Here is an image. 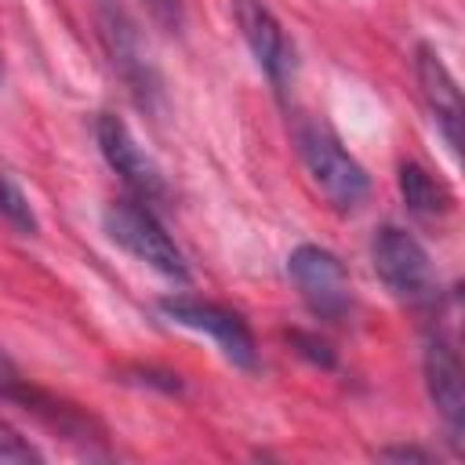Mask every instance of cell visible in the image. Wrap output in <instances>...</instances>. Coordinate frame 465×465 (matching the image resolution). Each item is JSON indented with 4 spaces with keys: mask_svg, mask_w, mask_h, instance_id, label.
Listing matches in <instances>:
<instances>
[{
    "mask_svg": "<svg viewBox=\"0 0 465 465\" xmlns=\"http://www.w3.org/2000/svg\"><path fill=\"white\" fill-rule=\"evenodd\" d=\"M87 15H91V25L105 51L109 69L120 76V84L127 87L134 105L145 113H156L163 84H160V69L149 54V44H145L134 15L120 0H87Z\"/></svg>",
    "mask_w": 465,
    "mask_h": 465,
    "instance_id": "cell-1",
    "label": "cell"
},
{
    "mask_svg": "<svg viewBox=\"0 0 465 465\" xmlns=\"http://www.w3.org/2000/svg\"><path fill=\"white\" fill-rule=\"evenodd\" d=\"M294 145L312 189L341 214H352L371 196V174L363 163L338 142V134L323 120H298Z\"/></svg>",
    "mask_w": 465,
    "mask_h": 465,
    "instance_id": "cell-2",
    "label": "cell"
},
{
    "mask_svg": "<svg viewBox=\"0 0 465 465\" xmlns=\"http://www.w3.org/2000/svg\"><path fill=\"white\" fill-rule=\"evenodd\" d=\"M102 229H105V236L120 251H127L142 265L156 269L160 276H167L174 283H189L185 254L171 240V232L160 225V218L153 214L149 203H142V200H116V203H109L102 211Z\"/></svg>",
    "mask_w": 465,
    "mask_h": 465,
    "instance_id": "cell-3",
    "label": "cell"
},
{
    "mask_svg": "<svg viewBox=\"0 0 465 465\" xmlns=\"http://www.w3.org/2000/svg\"><path fill=\"white\" fill-rule=\"evenodd\" d=\"M371 265L385 291L407 305H429L440 294V280L429 251L400 225H378L371 236Z\"/></svg>",
    "mask_w": 465,
    "mask_h": 465,
    "instance_id": "cell-4",
    "label": "cell"
},
{
    "mask_svg": "<svg viewBox=\"0 0 465 465\" xmlns=\"http://www.w3.org/2000/svg\"><path fill=\"white\" fill-rule=\"evenodd\" d=\"M287 280L294 283L298 298L309 305L312 316L331 320V323L349 320L356 298H352L349 272L334 251L320 243H298L287 254Z\"/></svg>",
    "mask_w": 465,
    "mask_h": 465,
    "instance_id": "cell-5",
    "label": "cell"
},
{
    "mask_svg": "<svg viewBox=\"0 0 465 465\" xmlns=\"http://www.w3.org/2000/svg\"><path fill=\"white\" fill-rule=\"evenodd\" d=\"M156 309L185 327V331H196V334H207L214 341V349L240 371H254L258 367V345H254V334L247 327V320L218 302H207V298H193V294H167L156 302Z\"/></svg>",
    "mask_w": 465,
    "mask_h": 465,
    "instance_id": "cell-6",
    "label": "cell"
},
{
    "mask_svg": "<svg viewBox=\"0 0 465 465\" xmlns=\"http://www.w3.org/2000/svg\"><path fill=\"white\" fill-rule=\"evenodd\" d=\"M94 142L102 160L120 174V182L142 200V203H160L167 200V182L156 160L138 145L134 131L116 116V113H98L94 116Z\"/></svg>",
    "mask_w": 465,
    "mask_h": 465,
    "instance_id": "cell-7",
    "label": "cell"
},
{
    "mask_svg": "<svg viewBox=\"0 0 465 465\" xmlns=\"http://www.w3.org/2000/svg\"><path fill=\"white\" fill-rule=\"evenodd\" d=\"M232 18L236 29L247 44V51L254 54L258 69L265 73V80L272 84V91H287V84L294 80V40L287 36L283 22L272 15V7L265 0H232Z\"/></svg>",
    "mask_w": 465,
    "mask_h": 465,
    "instance_id": "cell-8",
    "label": "cell"
},
{
    "mask_svg": "<svg viewBox=\"0 0 465 465\" xmlns=\"http://www.w3.org/2000/svg\"><path fill=\"white\" fill-rule=\"evenodd\" d=\"M421 371H425V389L432 400V411L440 414L447 440L454 450H461V432H465V381H461V356L454 341L443 331H432L421 352Z\"/></svg>",
    "mask_w": 465,
    "mask_h": 465,
    "instance_id": "cell-9",
    "label": "cell"
},
{
    "mask_svg": "<svg viewBox=\"0 0 465 465\" xmlns=\"http://www.w3.org/2000/svg\"><path fill=\"white\" fill-rule=\"evenodd\" d=\"M414 73H418V87H421V98L436 120V131L443 134L447 149L458 156L461 153V87L458 80L450 76V69L443 65L440 51L421 44L418 54H414Z\"/></svg>",
    "mask_w": 465,
    "mask_h": 465,
    "instance_id": "cell-10",
    "label": "cell"
},
{
    "mask_svg": "<svg viewBox=\"0 0 465 465\" xmlns=\"http://www.w3.org/2000/svg\"><path fill=\"white\" fill-rule=\"evenodd\" d=\"M396 185H400V196H403V207L418 218H440L450 211L454 196L450 189L429 171L421 167L418 160H403L400 171H396Z\"/></svg>",
    "mask_w": 465,
    "mask_h": 465,
    "instance_id": "cell-11",
    "label": "cell"
},
{
    "mask_svg": "<svg viewBox=\"0 0 465 465\" xmlns=\"http://www.w3.org/2000/svg\"><path fill=\"white\" fill-rule=\"evenodd\" d=\"M0 218L18 232V236H33L40 229L33 207H29V196L22 193V185L0 171Z\"/></svg>",
    "mask_w": 465,
    "mask_h": 465,
    "instance_id": "cell-12",
    "label": "cell"
},
{
    "mask_svg": "<svg viewBox=\"0 0 465 465\" xmlns=\"http://www.w3.org/2000/svg\"><path fill=\"white\" fill-rule=\"evenodd\" d=\"M40 458L44 454L29 443V436H22L7 418H0V465H29Z\"/></svg>",
    "mask_w": 465,
    "mask_h": 465,
    "instance_id": "cell-13",
    "label": "cell"
},
{
    "mask_svg": "<svg viewBox=\"0 0 465 465\" xmlns=\"http://www.w3.org/2000/svg\"><path fill=\"white\" fill-rule=\"evenodd\" d=\"M138 4L145 7V15H149L163 33H171V36L182 33V25H185V4H182V0H138Z\"/></svg>",
    "mask_w": 465,
    "mask_h": 465,
    "instance_id": "cell-14",
    "label": "cell"
},
{
    "mask_svg": "<svg viewBox=\"0 0 465 465\" xmlns=\"http://www.w3.org/2000/svg\"><path fill=\"white\" fill-rule=\"evenodd\" d=\"M291 345L309 360V363H316V367H323V371H331L338 360H334V349L320 338V334H305V331H291Z\"/></svg>",
    "mask_w": 465,
    "mask_h": 465,
    "instance_id": "cell-15",
    "label": "cell"
},
{
    "mask_svg": "<svg viewBox=\"0 0 465 465\" xmlns=\"http://www.w3.org/2000/svg\"><path fill=\"white\" fill-rule=\"evenodd\" d=\"M378 458H385V461H429L432 454L421 447H381Z\"/></svg>",
    "mask_w": 465,
    "mask_h": 465,
    "instance_id": "cell-16",
    "label": "cell"
},
{
    "mask_svg": "<svg viewBox=\"0 0 465 465\" xmlns=\"http://www.w3.org/2000/svg\"><path fill=\"white\" fill-rule=\"evenodd\" d=\"M18 389V374H15V363L7 360V352L0 349V392L4 396H11Z\"/></svg>",
    "mask_w": 465,
    "mask_h": 465,
    "instance_id": "cell-17",
    "label": "cell"
}]
</instances>
